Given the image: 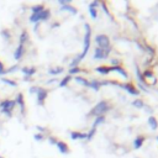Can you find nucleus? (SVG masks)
I'll list each match as a JSON object with an SVG mask.
<instances>
[{"mask_svg": "<svg viewBox=\"0 0 158 158\" xmlns=\"http://www.w3.org/2000/svg\"><path fill=\"white\" fill-rule=\"evenodd\" d=\"M115 85H119L120 88H124L126 91H127L129 94H131V95H139L140 94V90H137L135 88V85L132 83H125V84H119V83H114Z\"/></svg>", "mask_w": 158, "mask_h": 158, "instance_id": "nucleus-8", "label": "nucleus"}, {"mask_svg": "<svg viewBox=\"0 0 158 158\" xmlns=\"http://www.w3.org/2000/svg\"><path fill=\"white\" fill-rule=\"evenodd\" d=\"M4 72H5V66H4V63L0 61V76H4Z\"/></svg>", "mask_w": 158, "mask_h": 158, "instance_id": "nucleus-36", "label": "nucleus"}, {"mask_svg": "<svg viewBox=\"0 0 158 158\" xmlns=\"http://www.w3.org/2000/svg\"><path fill=\"white\" fill-rule=\"evenodd\" d=\"M43 10H45V5L43 4H37V5H34L32 7H31V11H32L34 15L40 14L41 11H43Z\"/></svg>", "mask_w": 158, "mask_h": 158, "instance_id": "nucleus-18", "label": "nucleus"}, {"mask_svg": "<svg viewBox=\"0 0 158 158\" xmlns=\"http://www.w3.org/2000/svg\"><path fill=\"white\" fill-rule=\"evenodd\" d=\"M100 85H101V83H99L98 80H93V82H89V88H93L95 91H98L99 90V88H100Z\"/></svg>", "mask_w": 158, "mask_h": 158, "instance_id": "nucleus-23", "label": "nucleus"}, {"mask_svg": "<svg viewBox=\"0 0 158 158\" xmlns=\"http://www.w3.org/2000/svg\"><path fill=\"white\" fill-rule=\"evenodd\" d=\"M132 105H133V106H136V108L141 109V108H143V106H145V103H143V100L137 99V100H135V101L132 103Z\"/></svg>", "mask_w": 158, "mask_h": 158, "instance_id": "nucleus-28", "label": "nucleus"}, {"mask_svg": "<svg viewBox=\"0 0 158 158\" xmlns=\"http://www.w3.org/2000/svg\"><path fill=\"white\" fill-rule=\"evenodd\" d=\"M148 125H150L151 130H153V131H156L158 129V121H157V119L154 116H150L148 118Z\"/></svg>", "mask_w": 158, "mask_h": 158, "instance_id": "nucleus-19", "label": "nucleus"}, {"mask_svg": "<svg viewBox=\"0 0 158 158\" xmlns=\"http://www.w3.org/2000/svg\"><path fill=\"white\" fill-rule=\"evenodd\" d=\"M15 101L13 99H5L0 101V111L1 114L6 115L7 118H11L13 116V111L15 109Z\"/></svg>", "mask_w": 158, "mask_h": 158, "instance_id": "nucleus-2", "label": "nucleus"}, {"mask_svg": "<svg viewBox=\"0 0 158 158\" xmlns=\"http://www.w3.org/2000/svg\"><path fill=\"white\" fill-rule=\"evenodd\" d=\"M48 141H49V143H51V145H56V143L58 142V140H57L56 137H53V136H51V137L48 139Z\"/></svg>", "mask_w": 158, "mask_h": 158, "instance_id": "nucleus-37", "label": "nucleus"}, {"mask_svg": "<svg viewBox=\"0 0 158 158\" xmlns=\"http://www.w3.org/2000/svg\"><path fill=\"white\" fill-rule=\"evenodd\" d=\"M17 69H20V67H19L17 64H14V66H11L10 68L5 69V72H4V76H5V74H9V73H14V72H15V70H17Z\"/></svg>", "mask_w": 158, "mask_h": 158, "instance_id": "nucleus-26", "label": "nucleus"}, {"mask_svg": "<svg viewBox=\"0 0 158 158\" xmlns=\"http://www.w3.org/2000/svg\"><path fill=\"white\" fill-rule=\"evenodd\" d=\"M85 27V36H84V48H83V53L79 57V59L82 61L84 57L87 56L88 51H89V47H90V36H91V28H90V25L89 24H85L84 25Z\"/></svg>", "mask_w": 158, "mask_h": 158, "instance_id": "nucleus-3", "label": "nucleus"}, {"mask_svg": "<svg viewBox=\"0 0 158 158\" xmlns=\"http://www.w3.org/2000/svg\"><path fill=\"white\" fill-rule=\"evenodd\" d=\"M136 74H137V78H139V82L141 83V84H146V79L143 78V76L141 74V73H140V69L137 68V67H136Z\"/></svg>", "mask_w": 158, "mask_h": 158, "instance_id": "nucleus-29", "label": "nucleus"}, {"mask_svg": "<svg viewBox=\"0 0 158 158\" xmlns=\"http://www.w3.org/2000/svg\"><path fill=\"white\" fill-rule=\"evenodd\" d=\"M0 158H4V157H3V156H0Z\"/></svg>", "mask_w": 158, "mask_h": 158, "instance_id": "nucleus-42", "label": "nucleus"}, {"mask_svg": "<svg viewBox=\"0 0 158 158\" xmlns=\"http://www.w3.org/2000/svg\"><path fill=\"white\" fill-rule=\"evenodd\" d=\"M76 82H77V83H79V84H83V85H85V87H88V85H89V82H88L87 79L82 78V77H76Z\"/></svg>", "mask_w": 158, "mask_h": 158, "instance_id": "nucleus-30", "label": "nucleus"}, {"mask_svg": "<svg viewBox=\"0 0 158 158\" xmlns=\"http://www.w3.org/2000/svg\"><path fill=\"white\" fill-rule=\"evenodd\" d=\"M70 139H72L73 141H77V140H87V133L72 131V132H70Z\"/></svg>", "mask_w": 158, "mask_h": 158, "instance_id": "nucleus-13", "label": "nucleus"}, {"mask_svg": "<svg viewBox=\"0 0 158 158\" xmlns=\"http://www.w3.org/2000/svg\"><path fill=\"white\" fill-rule=\"evenodd\" d=\"M95 43L101 49H109L110 48V40L106 35H97L95 36Z\"/></svg>", "mask_w": 158, "mask_h": 158, "instance_id": "nucleus-5", "label": "nucleus"}, {"mask_svg": "<svg viewBox=\"0 0 158 158\" xmlns=\"http://www.w3.org/2000/svg\"><path fill=\"white\" fill-rule=\"evenodd\" d=\"M110 109V105L106 100H101L100 103H98L93 108V110L88 114V115H91V116H104L105 112H108Z\"/></svg>", "mask_w": 158, "mask_h": 158, "instance_id": "nucleus-1", "label": "nucleus"}, {"mask_svg": "<svg viewBox=\"0 0 158 158\" xmlns=\"http://www.w3.org/2000/svg\"><path fill=\"white\" fill-rule=\"evenodd\" d=\"M0 35H1V37L4 38V41H6V42L11 41V32H10L7 28H3L0 31Z\"/></svg>", "mask_w": 158, "mask_h": 158, "instance_id": "nucleus-17", "label": "nucleus"}, {"mask_svg": "<svg viewBox=\"0 0 158 158\" xmlns=\"http://www.w3.org/2000/svg\"><path fill=\"white\" fill-rule=\"evenodd\" d=\"M157 141H158V136H157Z\"/></svg>", "mask_w": 158, "mask_h": 158, "instance_id": "nucleus-43", "label": "nucleus"}, {"mask_svg": "<svg viewBox=\"0 0 158 158\" xmlns=\"http://www.w3.org/2000/svg\"><path fill=\"white\" fill-rule=\"evenodd\" d=\"M0 80H1L4 84H7V85H10V87H17V83L15 80H13V79H10V78L1 77V78H0Z\"/></svg>", "mask_w": 158, "mask_h": 158, "instance_id": "nucleus-20", "label": "nucleus"}, {"mask_svg": "<svg viewBox=\"0 0 158 158\" xmlns=\"http://www.w3.org/2000/svg\"><path fill=\"white\" fill-rule=\"evenodd\" d=\"M37 130L40 131V133L41 132H45V127H41V126H37Z\"/></svg>", "mask_w": 158, "mask_h": 158, "instance_id": "nucleus-41", "label": "nucleus"}, {"mask_svg": "<svg viewBox=\"0 0 158 158\" xmlns=\"http://www.w3.org/2000/svg\"><path fill=\"white\" fill-rule=\"evenodd\" d=\"M110 72H118V73H120V74L125 78V79H127L129 78V74H127V72H126L122 67H120V66H116V67H110Z\"/></svg>", "mask_w": 158, "mask_h": 158, "instance_id": "nucleus-15", "label": "nucleus"}, {"mask_svg": "<svg viewBox=\"0 0 158 158\" xmlns=\"http://www.w3.org/2000/svg\"><path fill=\"white\" fill-rule=\"evenodd\" d=\"M28 40H30V36H28V32L27 31H22V32L20 34V37H19V45H26L27 42H28Z\"/></svg>", "mask_w": 158, "mask_h": 158, "instance_id": "nucleus-14", "label": "nucleus"}, {"mask_svg": "<svg viewBox=\"0 0 158 158\" xmlns=\"http://www.w3.org/2000/svg\"><path fill=\"white\" fill-rule=\"evenodd\" d=\"M95 70H97L98 73H100V74H109V73H110V67L101 66V67H97Z\"/></svg>", "mask_w": 158, "mask_h": 158, "instance_id": "nucleus-22", "label": "nucleus"}, {"mask_svg": "<svg viewBox=\"0 0 158 158\" xmlns=\"http://www.w3.org/2000/svg\"><path fill=\"white\" fill-rule=\"evenodd\" d=\"M104 121H105V116H98V118L95 119V121H94L93 127H95V129H97V126L100 125V124H103Z\"/></svg>", "mask_w": 158, "mask_h": 158, "instance_id": "nucleus-27", "label": "nucleus"}, {"mask_svg": "<svg viewBox=\"0 0 158 158\" xmlns=\"http://www.w3.org/2000/svg\"><path fill=\"white\" fill-rule=\"evenodd\" d=\"M145 142V137L143 136H137L135 140H133V147H135V150H140L142 145Z\"/></svg>", "mask_w": 158, "mask_h": 158, "instance_id": "nucleus-16", "label": "nucleus"}, {"mask_svg": "<svg viewBox=\"0 0 158 158\" xmlns=\"http://www.w3.org/2000/svg\"><path fill=\"white\" fill-rule=\"evenodd\" d=\"M49 17H51V11H49L48 9H45L43 11H41L37 15L31 14V16H30V22L38 24V22H41V21H47Z\"/></svg>", "mask_w": 158, "mask_h": 158, "instance_id": "nucleus-4", "label": "nucleus"}, {"mask_svg": "<svg viewBox=\"0 0 158 158\" xmlns=\"http://www.w3.org/2000/svg\"><path fill=\"white\" fill-rule=\"evenodd\" d=\"M72 80V76H67V77H64L61 82H59V88H64V87H67L68 85V83Z\"/></svg>", "mask_w": 158, "mask_h": 158, "instance_id": "nucleus-21", "label": "nucleus"}, {"mask_svg": "<svg viewBox=\"0 0 158 158\" xmlns=\"http://www.w3.org/2000/svg\"><path fill=\"white\" fill-rule=\"evenodd\" d=\"M61 10H68V11L72 13V14H77V9H76V7H73L70 4L64 5V6H61Z\"/></svg>", "mask_w": 158, "mask_h": 158, "instance_id": "nucleus-25", "label": "nucleus"}, {"mask_svg": "<svg viewBox=\"0 0 158 158\" xmlns=\"http://www.w3.org/2000/svg\"><path fill=\"white\" fill-rule=\"evenodd\" d=\"M97 6H99V1H93V3L89 5V7H95V9H97Z\"/></svg>", "mask_w": 158, "mask_h": 158, "instance_id": "nucleus-39", "label": "nucleus"}, {"mask_svg": "<svg viewBox=\"0 0 158 158\" xmlns=\"http://www.w3.org/2000/svg\"><path fill=\"white\" fill-rule=\"evenodd\" d=\"M34 139H35L36 141H42V140L45 139V136H43V133H35Z\"/></svg>", "mask_w": 158, "mask_h": 158, "instance_id": "nucleus-35", "label": "nucleus"}, {"mask_svg": "<svg viewBox=\"0 0 158 158\" xmlns=\"http://www.w3.org/2000/svg\"><path fill=\"white\" fill-rule=\"evenodd\" d=\"M38 88H40V87H36V85H34V87H31L28 90H30V93H31V94H34V93H37Z\"/></svg>", "mask_w": 158, "mask_h": 158, "instance_id": "nucleus-38", "label": "nucleus"}, {"mask_svg": "<svg viewBox=\"0 0 158 158\" xmlns=\"http://www.w3.org/2000/svg\"><path fill=\"white\" fill-rule=\"evenodd\" d=\"M82 69L79 67H73L69 69V76H73V74H78V73H80Z\"/></svg>", "mask_w": 158, "mask_h": 158, "instance_id": "nucleus-31", "label": "nucleus"}, {"mask_svg": "<svg viewBox=\"0 0 158 158\" xmlns=\"http://www.w3.org/2000/svg\"><path fill=\"white\" fill-rule=\"evenodd\" d=\"M110 53V48L109 49H101V48H95L94 51V59H104L106 58Z\"/></svg>", "mask_w": 158, "mask_h": 158, "instance_id": "nucleus-9", "label": "nucleus"}, {"mask_svg": "<svg viewBox=\"0 0 158 158\" xmlns=\"http://www.w3.org/2000/svg\"><path fill=\"white\" fill-rule=\"evenodd\" d=\"M143 78H145V79H146V78H153V79H154L153 72H152V70H146V72L143 73Z\"/></svg>", "mask_w": 158, "mask_h": 158, "instance_id": "nucleus-34", "label": "nucleus"}, {"mask_svg": "<svg viewBox=\"0 0 158 158\" xmlns=\"http://www.w3.org/2000/svg\"><path fill=\"white\" fill-rule=\"evenodd\" d=\"M48 97V90L45 89V88H38L37 93H36V98H37V104L40 105V106H43L45 105V101Z\"/></svg>", "mask_w": 158, "mask_h": 158, "instance_id": "nucleus-6", "label": "nucleus"}, {"mask_svg": "<svg viewBox=\"0 0 158 158\" xmlns=\"http://www.w3.org/2000/svg\"><path fill=\"white\" fill-rule=\"evenodd\" d=\"M95 132H97V129H95V127H93L91 131H90L89 133H87V141H90V140L93 139V136L95 135Z\"/></svg>", "mask_w": 158, "mask_h": 158, "instance_id": "nucleus-33", "label": "nucleus"}, {"mask_svg": "<svg viewBox=\"0 0 158 158\" xmlns=\"http://www.w3.org/2000/svg\"><path fill=\"white\" fill-rule=\"evenodd\" d=\"M20 70L22 72L25 74V77H27V78H31L32 76H35L36 72H37V69L35 67H21Z\"/></svg>", "mask_w": 158, "mask_h": 158, "instance_id": "nucleus-11", "label": "nucleus"}, {"mask_svg": "<svg viewBox=\"0 0 158 158\" xmlns=\"http://www.w3.org/2000/svg\"><path fill=\"white\" fill-rule=\"evenodd\" d=\"M89 14L93 19H97L98 17V13H97V9L95 7H89Z\"/></svg>", "mask_w": 158, "mask_h": 158, "instance_id": "nucleus-32", "label": "nucleus"}, {"mask_svg": "<svg viewBox=\"0 0 158 158\" xmlns=\"http://www.w3.org/2000/svg\"><path fill=\"white\" fill-rule=\"evenodd\" d=\"M62 72H63V68H62V67L51 68V69L48 70V73H49V74H52V76H58V74H61Z\"/></svg>", "mask_w": 158, "mask_h": 158, "instance_id": "nucleus-24", "label": "nucleus"}, {"mask_svg": "<svg viewBox=\"0 0 158 158\" xmlns=\"http://www.w3.org/2000/svg\"><path fill=\"white\" fill-rule=\"evenodd\" d=\"M26 53V47L24 45H17V47L14 51V58L15 61H20Z\"/></svg>", "mask_w": 158, "mask_h": 158, "instance_id": "nucleus-10", "label": "nucleus"}, {"mask_svg": "<svg viewBox=\"0 0 158 158\" xmlns=\"http://www.w3.org/2000/svg\"><path fill=\"white\" fill-rule=\"evenodd\" d=\"M15 101V105L16 106H19L20 111L22 115H25V110H26V105H25V99H24V94L22 93H17L16 94V97L14 99Z\"/></svg>", "mask_w": 158, "mask_h": 158, "instance_id": "nucleus-7", "label": "nucleus"}, {"mask_svg": "<svg viewBox=\"0 0 158 158\" xmlns=\"http://www.w3.org/2000/svg\"><path fill=\"white\" fill-rule=\"evenodd\" d=\"M111 63H112V64H114L112 67H116V66H120V62H119L118 59H112V61H111Z\"/></svg>", "mask_w": 158, "mask_h": 158, "instance_id": "nucleus-40", "label": "nucleus"}, {"mask_svg": "<svg viewBox=\"0 0 158 158\" xmlns=\"http://www.w3.org/2000/svg\"><path fill=\"white\" fill-rule=\"evenodd\" d=\"M56 146H57V148H58V151H59L61 153H63V154L69 153V147H68V145H67L66 142L58 141V142L56 143Z\"/></svg>", "mask_w": 158, "mask_h": 158, "instance_id": "nucleus-12", "label": "nucleus"}]
</instances>
